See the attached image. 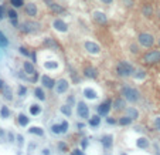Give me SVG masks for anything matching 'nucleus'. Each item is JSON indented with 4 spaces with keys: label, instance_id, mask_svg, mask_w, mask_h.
I'll return each mask as SVG.
<instances>
[{
    "label": "nucleus",
    "instance_id": "42",
    "mask_svg": "<svg viewBox=\"0 0 160 155\" xmlns=\"http://www.w3.org/2000/svg\"><path fill=\"white\" fill-rule=\"evenodd\" d=\"M19 51H20V54H23V56H26V57H28L30 54H31V53L28 51L26 47H20V48H19Z\"/></svg>",
    "mask_w": 160,
    "mask_h": 155
},
{
    "label": "nucleus",
    "instance_id": "50",
    "mask_svg": "<svg viewBox=\"0 0 160 155\" xmlns=\"http://www.w3.org/2000/svg\"><path fill=\"white\" fill-rule=\"evenodd\" d=\"M30 56H31V58H33L34 63H37V54H36V51H31V54H30Z\"/></svg>",
    "mask_w": 160,
    "mask_h": 155
},
{
    "label": "nucleus",
    "instance_id": "15",
    "mask_svg": "<svg viewBox=\"0 0 160 155\" xmlns=\"http://www.w3.org/2000/svg\"><path fill=\"white\" fill-rule=\"evenodd\" d=\"M82 73H84V75L86 77V78H92V80H95V78L98 77V70H96L95 67H92V66L84 67Z\"/></svg>",
    "mask_w": 160,
    "mask_h": 155
},
{
    "label": "nucleus",
    "instance_id": "2",
    "mask_svg": "<svg viewBox=\"0 0 160 155\" xmlns=\"http://www.w3.org/2000/svg\"><path fill=\"white\" fill-rule=\"evenodd\" d=\"M137 43H139V46L143 48H152L153 46H155L156 43V38L155 36L152 33H147V31H142V33L137 34L136 37Z\"/></svg>",
    "mask_w": 160,
    "mask_h": 155
},
{
    "label": "nucleus",
    "instance_id": "3",
    "mask_svg": "<svg viewBox=\"0 0 160 155\" xmlns=\"http://www.w3.org/2000/svg\"><path fill=\"white\" fill-rule=\"evenodd\" d=\"M142 63L146 66H155L160 63V50H149L142 56Z\"/></svg>",
    "mask_w": 160,
    "mask_h": 155
},
{
    "label": "nucleus",
    "instance_id": "31",
    "mask_svg": "<svg viewBox=\"0 0 160 155\" xmlns=\"http://www.w3.org/2000/svg\"><path fill=\"white\" fill-rule=\"evenodd\" d=\"M7 46H9V38L6 37V34L0 30V47L5 48V47H7Z\"/></svg>",
    "mask_w": 160,
    "mask_h": 155
},
{
    "label": "nucleus",
    "instance_id": "47",
    "mask_svg": "<svg viewBox=\"0 0 160 155\" xmlns=\"http://www.w3.org/2000/svg\"><path fill=\"white\" fill-rule=\"evenodd\" d=\"M16 138H17V142H19V145H23V144H24V138H23V135H17Z\"/></svg>",
    "mask_w": 160,
    "mask_h": 155
},
{
    "label": "nucleus",
    "instance_id": "27",
    "mask_svg": "<svg viewBox=\"0 0 160 155\" xmlns=\"http://www.w3.org/2000/svg\"><path fill=\"white\" fill-rule=\"evenodd\" d=\"M17 121L21 127H27L28 122H30V118L26 115V114H19V117H17Z\"/></svg>",
    "mask_w": 160,
    "mask_h": 155
},
{
    "label": "nucleus",
    "instance_id": "7",
    "mask_svg": "<svg viewBox=\"0 0 160 155\" xmlns=\"http://www.w3.org/2000/svg\"><path fill=\"white\" fill-rule=\"evenodd\" d=\"M111 110H112V100H105L104 103H101L98 105V108H96V113H98L101 117H106Z\"/></svg>",
    "mask_w": 160,
    "mask_h": 155
},
{
    "label": "nucleus",
    "instance_id": "1",
    "mask_svg": "<svg viewBox=\"0 0 160 155\" xmlns=\"http://www.w3.org/2000/svg\"><path fill=\"white\" fill-rule=\"evenodd\" d=\"M135 73V67L129 61H119L116 64V74L122 78H129Z\"/></svg>",
    "mask_w": 160,
    "mask_h": 155
},
{
    "label": "nucleus",
    "instance_id": "38",
    "mask_svg": "<svg viewBox=\"0 0 160 155\" xmlns=\"http://www.w3.org/2000/svg\"><path fill=\"white\" fill-rule=\"evenodd\" d=\"M51 132L52 134H62V131H61V124H52L51 125Z\"/></svg>",
    "mask_w": 160,
    "mask_h": 155
},
{
    "label": "nucleus",
    "instance_id": "26",
    "mask_svg": "<svg viewBox=\"0 0 160 155\" xmlns=\"http://www.w3.org/2000/svg\"><path fill=\"white\" fill-rule=\"evenodd\" d=\"M142 14L146 16V17H152V16H153V7H152V5H143V7H142Z\"/></svg>",
    "mask_w": 160,
    "mask_h": 155
},
{
    "label": "nucleus",
    "instance_id": "55",
    "mask_svg": "<svg viewBox=\"0 0 160 155\" xmlns=\"http://www.w3.org/2000/svg\"><path fill=\"white\" fill-rule=\"evenodd\" d=\"M42 155H50V150H48V148H44V150H42Z\"/></svg>",
    "mask_w": 160,
    "mask_h": 155
},
{
    "label": "nucleus",
    "instance_id": "22",
    "mask_svg": "<svg viewBox=\"0 0 160 155\" xmlns=\"http://www.w3.org/2000/svg\"><path fill=\"white\" fill-rule=\"evenodd\" d=\"M125 113H126V115H129V117L132 118L133 121L139 118V111L135 107H126L125 108Z\"/></svg>",
    "mask_w": 160,
    "mask_h": 155
},
{
    "label": "nucleus",
    "instance_id": "46",
    "mask_svg": "<svg viewBox=\"0 0 160 155\" xmlns=\"http://www.w3.org/2000/svg\"><path fill=\"white\" fill-rule=\"evenodd\" d=\"M5 16H6L5 7H3V6L0 5V21H2V20H3V19H5Z\"/></svg>",
    "mask_w": 160,
    "mask_h": 155
},
{
    "label": "nucleus",
    "instance_id": "52",
    "mask_svg": "<svg viewBox=\"0 0 160 155\" xmlns=\"http://www.w3.org/2000/svg\"><path fill=\"white\" fill-rule=\"evenodd\" d=\"M99 2H102L104 5H112L113 0H99Z\"/></svg>",
    "mask_w": 160,
    "mask_h": 155
},
{
    "label": "nucleus",
    "instance_id": "37",
    "mask_svg": "<svg viewBox=\"0 0 160 155\" xmlns=\"http://www.w3.org/2000/svg\"><path fill=\"white\" fill-rule=\"evenodd\" d=\"M0 115H2V118H9L10 117V110L6 105H3V107L0 108Z\"/></svg>",
    "mask_w": 160,
    "mask_h": 155
},
{
    "label": "nucleus",
    "instance_id": "5",
    "mask_svg": "<svg viewBox=\"0 0 160 155\" xmlns=\"http://www.w3.org/2000/svg\"><path fill=\"white\" fill-rule=\"evenodd\" d=\"M20 30H21V33L24 34H33V33H37L38 30H40V24L36 23V21H24L21 23L20 26Z\"/></svg>",
    "mask_w": 160,
    "mask_h": 155
},
{
    "label": "nucleus",
    "instance_id": "48",
    "mask_svg": "<svg viewBox=\"0 0 160 155\" xmlns=\"http://www.w3.org/2000/svg\"><path fill=\"white\" fill-rule=\"evenodd\" d=\"M71 155H85V154L81 150H74L72 152H71Z\"/></svg>",
    "mask_w": 160,
    "mask_h": 155
},
{
    "label": "nucleus",
    "instance_id": "24",
    "mask_svg": "<svg viewBox=\"0 0 160 155\" xmlns=\"http://www.w3.org/2000/svg\"><path fill=\"white\" fill-rule=\"evenodd\" d=\"M34 95H36L40 101H45V93H44L42 87H36V88H34Z\"/></svg>",
    "mask_w": 160,
    "mask_h": 155
},
{
    "label": "nucleus",
    "instance_id": "17",
    "mask_svg": "<svg viewBox=\"0 0 160 155\" xmlns=\"http://www.w3.org/2000/svg\"><path fill=\"white\" fill-rule=\"evenodd\" d=\"M112 108L115 111H122V110H125V108H126V100L123 98V97L116 98L112 103Z\"/></svg>",
    "mask_w": 160,
    "mask_h": 155
},
{
    "label": "nucleus",
    "instance_id": "34",
    "mask_svg": "<svg viewBox=\"0 0 160 155\" xmlns=\"http://www.w3.org/2000/svg\"><path fill=\"white\" fill-rule=\"evenodd\" d=\"M42 66H44L45 70H55L57 67H58V63L57 61H45Z\"/></svg>",
    "mask_w": 160,
    "mask_h": 155
},
{
    "label": "nucleus",
    "instance_id": "6",
    "mask_svg": "<svg viewBox=\"0 0 160 155\" xmlns=\"http://www.w3.org/2000/svg\"><path fill=\"white\" fill-rule=\"evenodd\" d=\"M44 3H45V6H47L54 14H57V16L65 13V9H64L61 5H58L57 2H54V0H44Z\"/></svg>",
    "mask_w": 160,
    "mask_h": 155
},
{
    "label": "nucleus",
    "instance_id": "59",
    "mask_svg": "<svg viewBox=\"0 0 160 155\" xmlns=\"http://www.w3.org/2000/svg\"><path fill=\"white\" fill-rule=\"evenodd\" d=\"M123 155H125V154H123Z\"/></svg>",
    "mask_w": 160,
    "mask_h": 155
},
{
    "label": "nucleus",
    "instance_id": "12",
    "mask_svg": "<svg viewBox=\"0 0 160 155\" xmlns=\"http://www.w3.org/2000/svg\"><path fill=\"white\" fill-rule=\"evenodd\" d=\"M92 19H94V21L98 23L99 26H105V24L108 23V16H106L104 12H101V10H95L94 13H92Z\"/></svg>",
    "mask_w": 160,
    "mask_h": 155
},
{
    "label": "nucleus",
    "instance_id": "53",
    "mask_svg": "<svg viewBox=\"0 0 160 155\" xmlns=\"http://www.w3.org/2000/svg\"><path fill=\"white\" fill-rule=\"evenodd\" d=\"M86 145H88L86 140H82V142H81V147H82V150H84V148H86Z\"/></svg>",
    "mask_w": 160,
    "mask_h": 155
},
{
    "label": "nucleus",
    "instance_id": "36",
    "mask_svg": "<svg viewBox=\"0 0 160 155\" xmlns=\"http://www.w3.org/2000/svg\"><path fill=\"white\" fill-rule=\"evenodd\" d=\"M10 5L13 6L14 9H20V7H23L26 3H24V0H10Z\"/></svg>",
    "mask_w": 160,
    "mask_h": 155
},
{
    "label": "nucleus",
    "instance_id": "10",
    "mask_svg": "<svg viewBox=\"0 0 160 155\" xmlns=\"http://www.w3.org/2000/svg\"><path fill=\"white\" fill-rule=\"evenodd\" d=\"M77 114L82 120H88L89 118V108H88V105L84 101H80V103L77 104Z\"/></svg>",
    "mask_w": 160,
    "mask_h": 155
},
{
    "label": "nucleus",
    "instance_id": "35",
    "mask_svg": "<svg viewBox=\"0 0 160 155\" xmlns=\"http://www.w3.org/2000/svg\"><path fill=\"white\" fill-rule=\"evenodd\" d=\"M28 132H30V134H36V135H38V137L44 135V131H42V128H40V127H31L28 130Z\"/></svg>",
    "mask_w": 160,
    "mask_h": 155
},
{
    "label": "nucleus",
    "instance_id": "18",
    "mask_svg": "<svg viewBox=\"0 0 160 155\" xmlns=\"http://www.w3.org/2000/svg\"><path fill=\"white\" fill-rule=\"evenodd\" d=\"M101 144H102V147H104L105 150H109V148H112V145H113V137L111 135V134H106V135H104L102 138H101Z\"/></svg>",
    "mask_w": 160,
    "mask_h": 155
},
{
    "label": "nucleus",
    "instance_id": "16",
    "mask_svg": "<svg viewBox=\"0 0 160 155\" xmlns=\"http://www.w3.org/2000/svg\"><path fill=\"white\" fill-rule=\"evenodd\" d=\"M42 44H44L45 48H50V50H60V44H58L52 37H45L44 41H42Z\"/></svg>",
    "mask_w": 160,
    "mask_h": 155
},
{
    "label": "nucleus",
    "instance_id": "57",
    "mask_svg": "<svg viewBox=\"0 0 160 155\" xmlns=\"http://www.w3.org/2000/svg\"><path fill=\"white\" fill-rule=\"evenodd\" d=\"M0 137H5V131H3L2 128H0Z\"/></svg>",
    "mask_w": 160,
    "mask_h": 155
},
{
    "label": "nucleus",
    "instance_id": "41",
    "mask_svg": "<svg viewBox=\"0 0 160 155\" xmlns=\"http://www.w3.org/2000/svg\"><path fill=\"white\" fill-rule=\"evenodd\" d=\"M68 128H70V124H68V121H62L61 122V131H62V134H65V132L68 131Z\"/></svg>",
    "mask_w": 160,
    "mask_h": 155
},
{
    "label": "nucleus",
    "instance_id": "25",
    "mask_svg": "<svg viewBox=\"0 0 160 155\" xmlns=\"http://www.w3.org/2000/svg\"><path fill=\"white\" fill-rule=\"evenodd\" d=\"M84 95H85V98H88V100H95L96 97H98L96 91L92 90V88H85L84 90Z\"/></svg>",
    "mask_w": 160,
    "mask_h": 155
},
{
    "label": "nucleus",
    "instance_id": "21",
    "mask_svg": "<svg viewBox=\"0 0 160 155\" xmlns=\"http://www.w3.org/2000/svg\"><path fill=\"white\" fill-rule=\"evenodd\" d=\"M149 145H150V142H149V140L145 138V137H140L139 140H136V147L140 148V150H147Z\"/></svg>",
    "mask_w": 160,
    "mask_h": 155
},
{
    "label": "nucleus",
    "instance_id": "29",
    "mask_svg": "<svg viewBox=\"0 0 160 155\" xmlns=\"http://www.w3.org/2000/svg\"><path fill=\"white\" fill-rule=\"evenodd\" d=\"M99 124H101V115L96 114V115H92L89 120V125L91 127H98Z\"/></svg>",
    "mask_w": 160,
    "mask_h": 155
},
{
    "label": "nucleus",
    "instance_id": "23",
    "mask_svg": "<svg viewBox=\"0 0 160 155\" xmlns=\"http://www.w3.org/2000/svg\"><path fill=\"white\" fill-rule=\"evenodd\" d=\"M133 122V120L129 115H123V117H121L118 120V124L119 125H122V127H126V125H130Z\"/></svg>",
    "mask_w": 160,
    "mask_h": 155
},
{
    "label": "nucleus",
    "instance_id": "39",
    "mask_svg": "<svg viewBox=\"0 0 160 155\" xmlns=\"http://www.w3.org/2000/svg\"><path fill=\"white\" fill-rule=\"evenodd\" d=\"M129 48H130V53H132V54H139V46H136L135 43H132V44L129 46Z\"/></svg>",
    "mask_w": 160,
    "mask_h": 155
},
{
    "label": "nucleus",
    "instance_id": "30",
    "mask_svg": "<svg viewBox=\"0 0 160 155\" xmlns=\"http://www.w3.org/2000/svg\"><path fill=\"white\" fill-rule=\"evenodd\" d=\"M135 80H143V78H146V71L145 70H136L135 73H133L132 75Z\"/></svg>",
    "mask_w": 160,
    "mask_h": 155
},
{
    "label": "nucleus",
    "instance_id": "54",
    "mask_svg": "<svg viewBox=\"0 0 160 155\" xmlns=\"http://www.w3.org/2000/svg\"><path fill=\"white\" fill-rule=\"evenodd\" d=\"M5 81H3V80H2V78H0V91H2V90H3V88H5Z\"/></svg>",
    "mask_w": 160,
    "mask_h": 155
},
{
    "label": "nucleus",
    "instance_id": "49",
    "mask_svg": "<svg viewBox=\"0 0 160 155\" xmlns=\"http://www.w3.org/2000/svg\"><path fill=\"white\" fill-rule=\"evenodd\" d=\"M106 122H108V124H116V120H113V118H111V117H108L106 118Z\"/></svg>",
    "mask_w": 160,
    "mask_h": 155
},
{
    "label": "nucleus",
    "instance_id": "20",
    "mask_svg": "<svg viewBox=\"0 0 160 155\" xmlns=\"http://www.w3.org/2000/svg\"><path fill=\"white\" fill-rule=\"evenodd\" d=\"M23 70H24V73H26L27 75H33V74L37 73L36 68H34V64L31 63V61H24V63H23Z\"/></svg>",
    "mask_w": 160,
    "mask_h": 155
},
{
    "label": "nucleus",
    "instance_id": "40",
    "mask_svg": "<svg viewBox=\"0 0 160 155\" xmlns=\"http://www.w3.org/2000/svg\"><path fill=\"white\" fill-rule=\"evenodd\" d=\"M26 94H27V87H26V85H20L19 87V95L20 97H24Z\"/></svg>",
    "mask_w": 160,
    "mask_h": 155
},
{
    "label": "nucleus",
    "instance_id": "11",
    "mask_svg": "<svg viewBox=\"0 0 160 155\" xmlns=\"http://www.w3.org/2000/svg\"><path fill=\"white\" fill-rule=\"evenodd\" d=\"M68 88H70V83H68V80H65V78H60V80H57L55 87H54V90H55L57 94H64V93L68 91Z\"/></svg>",
    "mask_w": 160,
    "mask_h": 155
},
{
    "label": "nucleus",
    "instance_id": "32",
    "mask_svg": "<svg viewBox=\"0 0 160 155\" xmlns=\"http://www.w3.org/2000/svg\"><path fill=\"white\" fill-rule=\"evenodd\" d=\"M3 91V95H5L6 100H13V93H11V88L9 85H5V88L2 90Z\"/></svg>",
    "mask_w": 160,
    "mask_h": 155
},
{
    "label": "nucleus",
    "instance_id": "56",
    "mask_svg": "<svg viewBox=\"0 0 160 155\" xmlns=\"http://www.w3.org/2000/svg\"><path fill=\"white\" fill-rule=\"evenodd\" d=\"M9 140H10V142H14V135L11 134V132L9 134Z\"/></svg>",
    "mask_w": 160,
    "mask_h": 155
},
{
    "label": "nucleus",
    "instance_id": "45",
    "mask_svg": "<svg viewBox=\"0 0 160 155\" xmlns=\"http://www.w3.org/2000/svg\"><path fill=\"white\" fill-rule=\"evenodd\" d=\"M74 103H75V98H74V95H70V97H67V104L68 105H74Z\"/></svg>",
    "mask_w": 160,
    "mask_h": 155
},
{
    "label": "nucleus",
    "instance_id": "4",
    "mask_svg": "<svg viewBox=\"0 0 160 155\" xmlns=\"http://www.w3.org/2000/svg\"><path fill=\"white\" fill-rule=\"evenodd\" d=\"M122 95L127 103H132V104L137 103V101L140 100V93H139L136 88L129 87V85H126V87H123L122 88Z\"/></svg>",
    "mask_w": 160,
    "mask_h": 155
},
{
    "label": "nucleus",
    "instance_id": "14",
    "mask_svg": "<svg viewBox=\"0 0 160 155\" xmlns=\"http://www.w3.org/2000/svg\"><path fill=\"white\" fill-rule=\"evenodd\" d=\"M41 84H42V87H45V88H48V90H52L54 87H55V83L57 81L54 80V78H51L50 75H47V74H44V75H41Z\"/></svg>",
    "mask_w": 160,
    "mask_h": 155
},
{
    "label": "nucleus",
    "instance_id": "51",
    "mask_svg": "<svg viewBox=\"0 0 160 155\" xmlns=\"http://www.w3.org/2000/svg\"><path fill=\"white\" fill-rule=\"evenodd\" d=\"M123 3H125V5H126L127 7H130V6L133 5V2H132V0H123Z\"/></svg>",
    "mask_w": 160,
    "mask_h": 155
},
{
    "label": "nucleus",
    "instance_id": "28",
    "mask_svg": "<svg viewBox=\"0 0 160 155\" xmlns=\"http://www.w3.org/2000/svg\"><path fill=\"white\" fill-rule=\"evenodd\" d=\"M41 113V105L40 104H31L30 105V114L31 115H38Z\"/></svg>",
    "mask_w": 160,
    "mask_h": 155
},
{
    "label": "nucleus",
    "instance_id": "58",
    "mask_svg": "<svg viewBox=\"0 0 160 155\" xmlns=\"http://www.w3.org/2000/svg\"><path fill=\"white\" fill-rule=\"evenodd\" d=\"M157 44H159V48H160V37H159V40H157Z\"/></svg>",
    "mask_w": 160,
    "mask_h": 155
},
{
    "label": "nucleus",
    "instance_id": "44",
    "mask_svg": "<svg viewBox=\"0 0 160 155\" xmlns=\"http://www.w3.org/2000/svg\"><path fill=\"white\" fill-rule=\"evenodd\" d=\"M58 148H60L62 152H67V151H68V147H67L65 142H60V144H58Z\"/></svg>",
    "mask_w": 160,
    "mask_h": 155
},
{
    "label": "nucleus",
    "instance_id": "9",
    "mask_svg": "<svg viewBox=\"0 0 160 155\" xmlns=\"http://www.w3.org/2000/svg\"><path fill=\"white\" fill-rule=\"evenodd\" d=\"M84 48L86 50V53H89L92 56H98L99 53H101V46H99L98 43L91 41V40L84 43Z\"/></svg>",
    "mask_w": 160,
    "mask_h": 155
},
{
    "label": "nucleus",
    "instance_id": "33",
    "mask_svg": "<svg viewBox=\"0 0 160 155\" xmlns=\"http://www.w3.org/2000/svg\"><path fill=\"white\" fill-rule=\"evenodd\" d=\"M60 111H61L65 117H71V114H72V110H71V105H68V104H65V105H61V108H60Z\"/></svg>",
    "mask_w": 160,
    "mask_h": 155
},
{
    "label": "nucleus",
    "instance_id": "13",
    "mask_svg": "<svg viewBox=\"0 0 160 155\" xmlns=\"http://www.w3.org/2000/svg\"><path fill=\"white\" fill-rule=\"evenodd\" d=\"M24 12H26V14H27L28 17H36L38 13L37 5L34 2H28L27 5H24Z\"/></svg>",
    "mask_w": 160,
    "mask_h": 155
},
{
    "label": "nucleus",
    "instance_id": "19",
    "mask_svg": "<svg viewBox=\"0 0 160 155\" xmlns=\"http://www.w3.org/2000/svg\"><path fill=\"white\" fill-rule=\"evenodd\" d=\"M7 16H9V19H10V23L17 27V26H19V14H17V12H16L14 7L7 10Z\"/></svg>",
    "mask_w": 160,
    "mask_h": 155
},
{
    "label": "nucleus",
    "instance_id": "43",
    "mask_svg": "<svg viewBox=\"0 0 160 155\" xmlns=\"http://www.w3.org/2000/svg\"><path fill=\"white\" fill-rule=\"evenodd\" d=\"M153 125H155V128L157 130V131H160V117H156L155 118V122H153Z\"/></svg>",
    "mask_w": 160,
    "mask_h": 155
},
{
    "label": "nucleus",
    "instance_id": "8",
    "mask_svg": "<svg viewBox=\"0 0 160 155\" xmlns=\"http://www.w3.org/2000/svg\"><path fill=\"white\" fill-rule=\"evenodd\" d=\"M51 26L54 30L60 31V33H68V24L65 23V20L60 19V17H57V19L52 20Z\"/></svg>",
    "mask_w": 160,
    "mask_h": 155
}]
</instances>
